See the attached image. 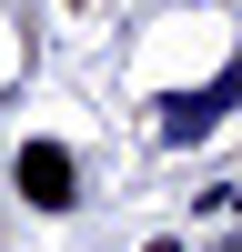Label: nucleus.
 Here are the masks:
<instances>
[{
    "instance_id": "f257e3e1",
    "label": "nucleus",
    "mask_w": 242,
    "mask_h": 252,
    "mask_svg": "<svg viewBox=\"0 0 242 252\" xmlns=\"http://www.w3.org/2000/svg\"><path fill=\"white\" fill-rule=\"evenodd\" d=\"M20 192H30L40 212H60V202H71V161H60L51 141H30V152H20Z\"/></svg>"
}]
</instances>
